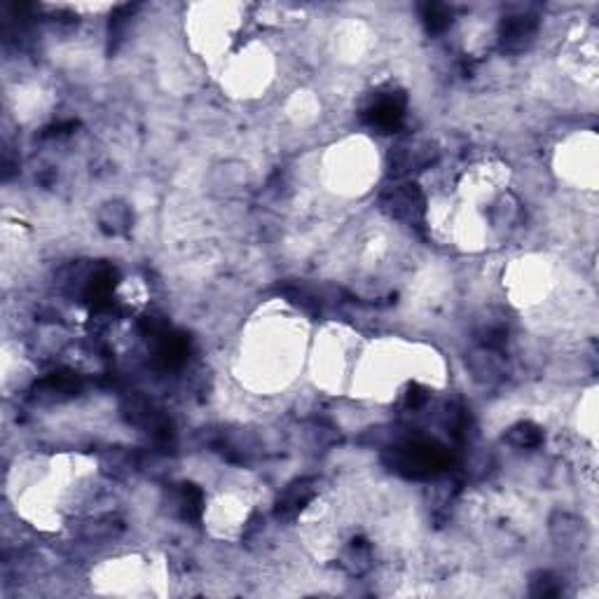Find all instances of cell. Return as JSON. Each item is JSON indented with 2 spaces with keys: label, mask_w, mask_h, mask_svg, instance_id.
Masks as SVG:
<instances>
[{
  "label": "cell",
  "mask_w": 599,
  "mask_h": 599,
  "mask_svg": "<svg viewBox=\"0 0 599 599\" xmlns=\"http://www.w3.org/2000/svg\"><path fill=\"white\" fill-rule=\"evenodd\" d=\"M508 440L515 447H534L541 443V431L534 424H518L515 428H510Z\"/></svg>",
  "instance_id": "1"
}]
</instances>
